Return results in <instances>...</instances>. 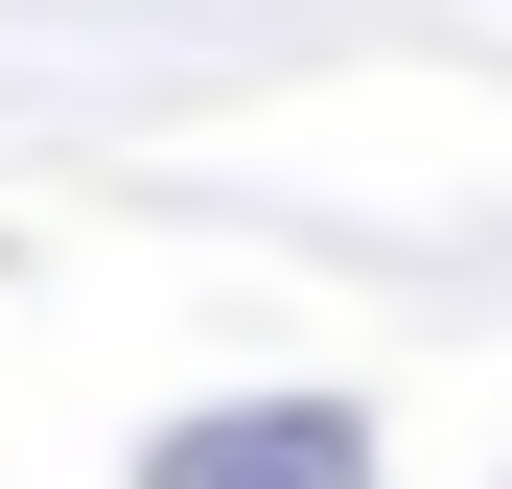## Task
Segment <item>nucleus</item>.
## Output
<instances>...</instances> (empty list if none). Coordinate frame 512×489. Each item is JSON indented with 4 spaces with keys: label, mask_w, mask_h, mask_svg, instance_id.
I'll use <instances>...</instances> for the list:
<instances>
[{
    "label": "nucleus",
    "mask_w": 512,
    "mask_h": 489,
    "mask_svg": "<svg viewBox=\"0 0 512 489\" xmlns=\"http://www.w3.org/2000/svg\"><path fill=\"white\" fill-rule=\"evenodd\" d=\"M140 489H373V396H210L140 443Z\"/></svg>",
    "instance_id": "f257e3e1"
}]
</instances>
